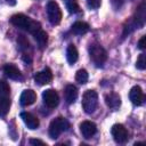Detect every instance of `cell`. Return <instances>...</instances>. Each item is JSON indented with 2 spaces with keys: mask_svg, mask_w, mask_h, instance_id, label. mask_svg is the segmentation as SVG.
I'll return each instance as SVG.
<instances>
[{
  "mask_svg": "<svg viewBox=\"0 0 146 146\" xmlns=\"http://www.w3.org/2000/svg\"><path fill=\"white\" fill-rule=\"evenodd\" d=\"M3 72L6 74V76L11 79V80H22L21 71L14 64H6L3 66Z\"/></svg>",
  "mask_w": 146,
  "mask_h": 146,
  "instance_id": "14",
  "label": "cell"
},
{
  "mask_svg": "<svg viewBox=\"0 0 146 146\" xmlns=\"http://www.w3.org/2000/svg\"><path fill=\"white\" fill-rule=\"evenodd\" d=\"M51 80H52V73H51V71H50L48 67L43 68L42 71L38 72V73L34 75V81H35V83L39 84V86L48 84L49 82H51Z\"/></svg>",
  "mask_w": 146,
  "mask_h": 146,
  "instance_id": "10",
  "label": "cell"
},
{
  "mask_svg": "<svg viewBox=\"0 0 146 146\" xmlns=\"http://www.w3.org/2000/svg\"><path fill=\"white\" fill-rule=\"evenodd\" d=\"M79 54H78V49L74 44H68L67 49H66V59L70 64H74L78 60Z\"/></svg>",
  "mask_w": 146,
  "mask_h": 146,
  "instance_id": "18",
  "label": "cell"
},
{
  "mask_svg": "<svg viewBox=\"0 0 146 146\" xmlns=\"http://www.w3.org/2000/svg\"><path fill=\"white\" fill-rule=\"evenodd\" d=\"M10 108V100L8 97H0V116H5Z\"/></svg>",
  "mask_w": 146,
  "mask_h": 146,
  "instance_id": "20",
  "label": "cell"
},
{
  "mask_svg": "<svg viewBox=\"0 0 146 146\" xmlns=\"http://www.w3.org/2000/svg\"><path fill=\"white\" fill-rule=\"evenodd\" d=\"M64 97L67 104H73L78 97V89L73 84H67L64 90Z\"/></svg>",
  "mask_w": 146,
  "mask_h": 146,
  "instance_id": "15",
  "label": "cell"
},
{
  "mask_svg": "<svg viewBox=\"0 0 146 146\" xmlns=\"http://www.w3.org/2000/svg\"><path fill=\"white\" fill-rule=\"evenodd\" d=\"M129 98H130V100L133 105H137V106L141 105L145 100V96H144V92H143L141 88L139 86L132 87L130 92H129Z\"/></svg>",
  "mask_w": 146,
  "mask_h": 146,
  "instance_id": "11",
  "label": "cell"
},
{
  "mask_svg": "<svg viewBox=\"0 0 146 146\" xmlns=\"http://www.w3.org/2000/svg\"><path fill=\"white\" fill-rule=\"evenodd\" d=\"M138 48L141 49V50H144L146 48V36L145 35H143L139 39V41H138Z\"/></svg>",
  "mask_w": 146,
  "mask_h": 146,
  "instance_id": "27",
  "label": "cell"
},
{
  "mask_svg": "<svg viewBox=\"0 0 146 146\" xmlns=\"http://www.w3.org/2000/svg\"><path fill=\"white\" fill-rule=\"evenodd\" d=\"M89 56L91 58V60L97 65V66H102L106 59H107V52L106 50L99 46L98 43H92L89 47Z\"/></svg>",
  "mask_w": 146,
  "mask_h": 146,
  "instance_id": "5",
  "label": "cell"
},
{
  "mask_svg": "<svg viewBox=\"0 0 146 146\" xmlns=\"http://www.w3.org/2000/svg\"><path fill=\"white\" fill-rule=\"evenodd\" d=\"M98 105V95L95 90H87L82 96V108L86 113L91 114Z\"/></svg>",
  "mask_w": 146,
  "mask_h": 146,
  "instance_id": "4",
  "label": "cell"
},
{
  "mask_svg": "<svg viewBox=\"0 0 146 146\" xmlns=\"http://www.w3.org/2000/svg\"><path fill=\"white\" fill-rule=\"evenodd\" d=\"M10 23L22 30H25L27 32H30L31 34H33L35 31H38L39 29H41V25L39 22H35L33 19H31L30 17L25 16L24 14H15L11 16L10 18Z\"/></svg>",
  "mask_w": 146,
  "mask_h": 146,
  "instance_id": "1",
  "label": "cell"
},
{
  "mask_svg": "<svg viewBox=\"0 0 146 146\" xmlns=\"http://www.w3.org/2000/svg\"><path fill=\"white\" fill-rule=\"evenodd\" d=\"M30 144L31 145H46V143L40 139H30Z\"/></svg>",
  "mask_w": 146,
  "mask_h": 146,
  "instance_id": "28",
  "label": "cell"
},
{
  "mask_svg": "<svg viewBox=\"0 0 146 146\" xmlns=\"http://www.w3.org/2000/svg\"><path fill=\"white\" fill-rule=\"evenodd\" d=\"M7 1V3H9L10 6H14V5H16V0H6Z\"/></svg>",
  "mask_w": 146,
  "mask_h": 146,
  "instance_id": "30",
  "label": "cell"
},
{
  "mask_svg": "<svg viewBox=\"0 0 146 146\" xmlns=\"http://www.w3.org/2000/svg\"><path fill=\"white\" fill-rule=\"evenodd\" d=\"M23 59H24V60H25V62H26V63H29V64H30V63H31V58H30V57H29V56H27V57H26V54H24V55H23Z\"/></svg>",
  "mask_w": 146,
  "mask_h": 146,
  "instance_id": "29",
  "label": "cell"
},
{
  "mask_svg": "<svg viewBox=\"0 0 146 146\" xmlns=\"http://www.w3.org/2000/svg\"><path fill=\"white\" fill-rule=\"evenodd\" d=\"M17 41H18V43L21 44L22 48H27V47L30 46V44H29V41L26 40V38H25L24 35H18Z\"/></svg>",
  "mask_w": 146,
  "mask_h": 146,
  "instance_id": "26",
  "label": "cell"
},
{
  "mask_svg": "<svg viewBox=\"0 0 146 146\" xmlns=\"http://www.w3.org/2000/svg\"><path fill=\"white\" fill-rule=\"evenodd\" d=\"M111 133H112L114 140H115L116 143H119V144L125 143V141L128 140V138H129V137H128V131H127V129L124 128V125L119 124V123H116V124H114V125L112 127Z\"/></svg>",
  "mask_w": 146,
  "mask_h": 146,
  "instance_id": "8",
  "label": "cell"
},
{
  "mask_svg": "<svg viewBox=\"0 0 146 146\" xmlns=\"http://www.w3.org/2000/svg\"><path fill=\"white\" fill-rule=\"evenodd\" d=\"M88 72L84 70V68H81V70H79L76 73H75V80L79 82V83H81V84H84V83H87V81H88Z\"/></svg>",
  "mask_w": 146,
  "mask_h": 146,
  "instance_id": "21",
  "label": "cell"
},
{
  "mask_svg": "<svg viewBox=\"0 0 146 146\" xmlns=\"http://www.w3.org/2000/svg\"><path fill=\"white\" fill-rule=\"evenodd\" d=\"M136 67L138 70H145L146 68V55L145 54L139 55V57L137 58V62H136Z\"/></svg>",
  "mask_w": 146,
  "mask_h": 146,
  "instance_id": "24",
  "label": "cell"
},
{
  "mask_svg": "<svg viewBox=\"0 0 146 146\" xmlns=\"http://www.w3.org/2000/svg\"><path fill=\"white\" fill-rule=\"evenodd\" d=\"M68 128H70L68 121L63 116H58L54 119L49 124V136L51 139H56L60 136L62 132L66 131Z\"/></svg>",
  "mask_w": 146,
  "mask_h": 146,
  "instance_id": "3",
  "label": "cell"
},
{
  "mask_svg": "<svg viewBox=\"0 0 146 146\" xmlns=\"http://www.w3.org/2000/svg\"><path fill=\"white\" fill-rule=\"evenodd\" d=\"M87 3L91 9H97L98 7H100L102 0H87Z\"/></svg>",
  "mask_w": 146,
  "mask_h": 146,
  "instance_id": "25",
  "label": "cell"
},
{
  "mask_svg": "<svg viewBox=\"0 0 146 146\" xmlns=\"http://www.w3.org/2000/svg\"><path fill=\"white\" fill-rule=\"evenodd\" d=\"M21 119L23 120V122L26 124V127L31 130H34L39 127L40 122L38 120L36 116H34L32 113H29V112H23L21 113Z\"/></svg>",
  "mask_w": 146,
  "mask_h": 146,
  "instance_id": "12",
  "label": "cell"
},
{
  "mask_svg": "<svg viewBox=\"0 0 146 146\" xmlns=\"http://www.w3.org/2000/svg\"><path fill=\"white\" fill-rule=\"evenodd\" d=\"M10 94V87L6 81H0V97H8Z\"/></svg>",
  "mask_w": 146,
  "mask_h": 146,
  "instance_id": "23",
  "label": "cell"
},
{
  "mask_svg": "<svg viewBox=\"0 0 146 146\" xmlns=\"http://www.w3.org/2000/svg\"><path fill=\"white\" fill-rule=\"evenodd\" d=\"M105 103H106V105H107L110 108H112V110H117V108L120 107V105H121V97H120L117 94H115V92H111V94L106 95V97H105Z\"/></svg>",
  "mask_w": 146,
  "mask_h": 146,
  "instance_id": "16",
  "label": "cell"
},
{
  "mask_svg": "<svg viewBox=\"0 0 146 146\" xmlns=\"http://www.w3.org/2000/svg\"><path fill=\"white\" fill-rule=\"evenodd\" d=\"M65 5H66L67 10H68L71 14H75V13H78V11L80 10V7H79L76 0H66V1H65Z\"/></svg>",
  "mask_w": 146,
  "mask_h": 146,
  "instance_id": "22",
  "label": "cell"
},
{
  "mask_svg": "<svg viewBox=\"0 0 146 146\" xmlns=\"http://www.w3.org/2000/svg\"><path fill=\"white\" fill-rule=\"evenodd\" d=\"M46 11H47V16H48V21L52 24V25H57L60 23L62 21V10L58 6V3L54 0L48 1L47 7H46Z\"/></svg>",
  "mask_w": 146,
  "mask_h": 146,
  "instance_id": "6",
  "label": "cell"
},
{
  "mask_svg": "<svg viewBox=\"0 0 146 146\" xmlns=\"http://www.w3.org/2000/svg\"><path fill=\"white\" fill-rule=\"evenodd\" d=\"M71 31H72V33H74L76 35H83L89 31V25L84 22H75L72 25Z\"/></svg>",
  "mask_w": 146,
  "mask_h": 146,
  "instance_id": "17",
  "label": "cell"
},
{
  "mask_svg": "<svg viewBox=\"0 0 146 146\" xmlns=\"http://www.w3.org/2000/svg\"><path fill=\"white\" fill-rule=\"evenodd\" d=\"M42 99L47 107L55 108L59 103V96L54 89H47L42 92Z\"/></svg>",
  "mask_w": 146,
  "mask_h": 146,
  "instance_id": "7",
  "label": "cell"
},
{
  "mask_svg": "<svg viewBox=\"0 0 146 146\" xmlns=\"http://www.w3.org/2000/svg\"><path fill=\"white\" fill-rule=\"evenodd\" d=\"M96 131H97V127L91 121H83L80 124V132H81L82 137L86 139L91 138L96 133Z\"/></svg>",
  "mask_w": 146,
  "mask_h": 146,
  "instance_id": "9",
  "label": "cell"
},
{
  "mask_svg": "<svg viewBox=\"0 0 146 146\" xmlns=\"http://www.w3.org/2000/svg\"><path fill=\"white\" fill-rule=\"evenodd\" d=\"M35 39V41L38 42V44L40 47H44L47 44V41H48V34L42 30V29H39L38 31H35L33 34H32Z\"/></svg>",
  "mask_w": 146,
  "mask_h": 146,
  "instance_id": "19",
  "label": "cell"
},
{
  "mask_svg": "<svg viewBox=\"0 0 146 146\" xmlns=\"http://www.w3.org/2000/svg\"><path fill=\"white\" fill-rule=\"evenodd\" d=\"M35 100H36V94L31 89L24 90L21 95V98H19V103L22 106H30Z\"/></svg>",
  "mask_w": 146,
  "mask_h": 146,
  "instance_id": "13",
  "label": "cell"
},
{
  "mask_svg": "<svg viewBox=\"0 0 146 146\" xmlns=\"http://www.w3.org/2000/svg\"><path fill=\"white\" fill-rule=\"evenodd\" d=\"M146 7H145V2H141L140 6L137 8L136 15L131 18V21H129L128 26L124 27V34L130 33L131 31H133L135 29H139L144 25L145 23V17H146Z\"/></svg>",
  "mask_w": 146,
  "mask_h": 146,
  "instance_id": "2",
  "label": "cell"
}]
</instances>
